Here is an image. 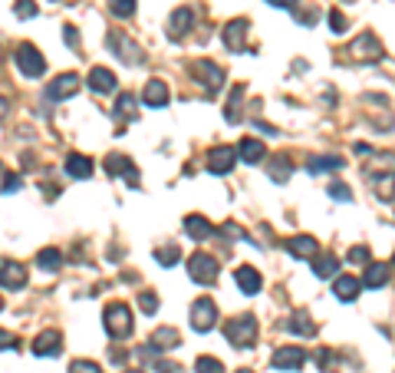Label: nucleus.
<instances>
[{
	"label": "nucleus",
	"instance_id": "f257e3e1",
	"mask_svg": "<svg viewBox=\"0 0 395 373\" xmlns=\"http://www.w3.org/2000/svg\"><path fill=\"white\" fill-rule=\"evenodd\" d=\"M363 176L373 185L375 195L392 202L395 198V152H382V155H375L373 162H366Z\"/></svg>",
	"mask_w": 395,
	"mask_h": 373
},
{
	"label": "nucleus",
	"instance_id": "f03ea898",
	"mask_svg": "<svg viewBox=\"0 0 395 373\" xmlns=\"http://www.w3.org/2000/svg\"><path fill=\"white\" fill-rule=\"evenodd\" d=\"M102 324H106V334L112 341H126L128 334H132V310L122 301H112L102 310Z\"/></svg>",
	"mask_w": 395,
	"mask_h": 373
},
{
	"label": "nucleus",
	"instance_id": "7ed1b4c3",
	"mask_svg": "<svg viewBox=\"0 0 395 373\" xmlns=\"http://www.w3.org/2000/svg\"><path fill=\"white\" fill-rule=\"evenodd\" d=\"M225 337L231 341V347L247 351V347L257 341V320L250 318V314H241V318L227 320V324H225Z\"/></svg>",
	"mask_w": 395,
	"mask_h": 373
},
{
	"label": "nucleus",
	"instance_id": "20e7f679",
	"mask_svg": "<svg viewBox=\"0 0 395 373\" xmlns=\"http://www.w3.org/2000/svg\"><path fill=\"white\" fill-rule=\"evenodd\" d=\"M349 56H353V60H359V63H379V60L385 56V50H382V44H379V37H375L373 30H366V33H359V37L353 40Z\"/></svg>",
	"mask_w": 395,
	"mask_h": 373
},
{
	"label": "nucleus",
	"instance_id": "39448f33",
	"mask_svg": "<svg viewBox=\"0 0 395 373\" xmlns=\"http://www.w3.org/2000/svg\"><path fill=\"white\" fill-rule=\"evenodd\" d=\"M13 60H17V66H20L23 77L40 79L43 73H46V60H43V53H40V50H36L33 44H20V46H17Z\"/></svg>",
	"mask_w": 395,
	"mask_h": 373
},
{
	"label": "nucleus",
	"instance_id": "423d86ee",
	"mask_svg": "<svg viewBox=\"0 0 395 373\" xmlns=\"http://www.w3.org/2000/svg\"><path fill=\"white\" fill-rule=\"evenodd\" d=\"M188 275H192V281H198V284H214V281H217V261H214L211 254L194 251L192 258H188Z\"/></svg>",
	"mask_w": 395,
	"mask_h": 373
},
{
	"label": "nucleus",
	"instance_id": "0eeeda50",
	"mask_svg": "<svg viewBox=\"0 0 395 373\" xmlns=\"http://www.w3.org/2000/svg\"><path fill=\"white\" fill-rule=\"evenodd\" d=\"M192 77L198 79V83H204V89H208L211 96L225 86V70L217 63H211V60H198V63L192 66Z\"/></svg>",
	"mask_w": 395,
	"mask_h": 373
},
{
	"label": "nucleus",
	"instance_id": "6e6552de",
	"mask_svg": "<svg viewBox=\"0 0 395 373\" xmlns=\"http://www.w3.org/2000/svg\"><path fill=\"white\" fill-rule=\"evenodd\" d=\"M247 33H250V20L237 17V20L225 23V30H221V40H225V46L231 50V53H241V50L247 46Z\"/></svg>",
	"mask_w": 395,
	"mask_h": 373
},
{
	"label": "nucleus",
	"instance_id": "1a4fd4ad",
	"mask_svg": "<svg viewBox=\"0 0 395 373\" xmlns=\"http://www.w3.org/2000/svg\"><path fill=\"white\" fill-rule=\"evenodd\" d=\"M214 320H217V308H214L211 297H198L192 304V327L198 334H208L214 327Z\"/></svg>",
	"mask_w": 395,
	"mask_h": 373
},
{
	"label": "nucleus",
	"instance_id": "9d476101",
	"mask_svg": "<svg viewBox=\"0 0 395 373\" xmlns=\"http://www.w3.org/2000/svg\"><path fill=\"white\" fill-rule=\"evenodd\" d=\"M234 162H237V149H231V145H214L208 152V172H214V176H227L234 169Z\"/></svg>",
	"mask_w": 395,
	"mask_h": 373
},
{
	"label": "nucleus",
	"instance_id": "9b49d317",
	"mask_svg": "<svg viewBox=\"0 0 395 373\" xmlns=\"http://www.w3.org/2000/svg\"><path fill=\"white\" fill-rule=\"evenodd\" d=\"M0 284L11 287V291H20V287H27V268H23L20 261L0 258Z\"/></svg>",
	"mask_w": 395,
	"mask_h": 373
},
{
	"label": "nucleus",
	"instance_id": "f8f14e48",
	"mask_svg": "<svg viewBox=\"0 0 395 373\" xmlns=\"http://www.w3.org/2000/svg\"><path fill=\"white\" fill-rule=\"evenodd\" d=\"M270 363L277 367V370H300L303 363H307V351L303 347H277Z\"/></svg>",
	"mask_w": 395,
	"mask_h": 373
},
{
	"label": "nucleus",
	"instance_id": "ddd939ff",
	"mask_svg": "<svg viewBox=\"0 0 395 373\" xmlns=\"http://www.w3.org/2000/svg\"><path fill=\"white\" fill-rule=\"evenodd\" d=\"M178 341H182V337H178V330L175 327H159L155 330V334H152V341H149V347H142V357H145V353H165V351H171V347H178Z\"/></svg>",
	"mask_w": 395,
	"mask_h": 373
},
{
	"label": "nucleus",
	"instance_id": "4468645a",
	"mask_svg": "<svg viewBox=\"0 0 395 373\" xmlns=\"http://www.w3.org/2000/svg\"><path fill=\"white\" fill-rule=\"evenodd\" d=\"M109 46H112L116 53H122V60H126L128 66H139L142 60H145L142 46H135L128 37H122V33H109Z\"/></svg>",
	"mask_w": 395,
	"mask_h": 373
},
{
	"label": "nucleus",
	"instance_id": "2eb2a0df",
	"mask_svg": "<svg viewBox=\"0 0 395 373\" xmlns=\"http://www.w3.org/2000/svg\"><path fill=\"white\" fill-rule=\"evenodd\" d=\"M192 27H194V11L192 7H178L168 20V37L171 40H185L192 33Z\"/></svg>",
	"mask_w": 395,
	"mask_h": 373
},
{
	"label": "nucleus",
	"instance_id": "dca6fc26",
	"mask_svg": "<svg viewBox=\"0 0 395 373\" xmlns=\"http://www.w3.org/2000/svg\"><path fill=\"white\" fill-rule=\"evenodd\" d=\"M60 347H63V334L60 330H43V334L33 337V353L36 357H56Z\"/></svg>",
	"mask_w": 395,
	"mask_h": 373
},
{
	"label": "nucleus",
	"instance_id": "f3484780",
	"mask_svg": "<svg viewBox=\"0 0 395 373\" xmlns=\"http://www.w3.org/2000/svg\"><path fill=\"white\" fill-rule=\"evenodd\" d=\"M106 172L109 176H122L128 182V185H135L139 182V172H135V165H132V159L128 155H106Z\"/></svg>",
	"mask_w": 395,
	"mask_h": 373
},
{
	"label": "nucleus",
	"instance_id": "a211bd4d",
	"mask_svg": "<svg viewBox=\"0 0 395 373\" xmlns=\"http://www.w3.org/2000/svg\"><path fill=\"white\" fill-rule=\"evenodd\" d=\"M86 86L93 89V93H112L116 89V73L106 70V66H93L89 77H86Z\"/></svg>",
	"mask_w": 395,
	"mask_h": 373
},
{
	"label": "nucleus",
	"instance_id": "6ab92c4d",
	"mask_svg": "<svg viewBox=\"0 0 395 373\" xmlns=\"http://www.w3.org/2000/svg\"><path fill=\"white\" fill-rule=\"evenodd\" d=\"M76 89H79V77H76V73H60V77L46 86V96L50 99H69Z\"/></svg>",
	"mask_w": 395,
	"mask_h": 373
},
{
	"label": "nucleus",
	"instance_id": "aec40b11",
	"mask_svg": "<svg viewBox=\"0 0 395 373\" xmlns=\"http://www.w3.org/2000/svg\"><path fill=\"white\" fill-rule=\"evenodd\" d=\"M142 99H145V106H152V110H161V106L168 103V86H165L161 79H149V83H145V93H142Z\"/></svg>",
	"mask_w": 395,
	"mask_h": 373
},
{
	"label": "nucleus",
	"instance_id": "412c9836",
	"mask_svg": "<svg viewBox=\"0 0 395 373\" xmlns=\"http://www.w3.org/2000/svg\"><path fill=\"white\" fill-rule=\"evenodd\" d=\"M264 155H267V149H264V143H260V139H250V136H247V139H241V145H237V159H241V162H247V165L260 162Z\"/></svg>",
	"mask_w": 395,
	"mask_h": 373
},
{
	"label": "nucleus",
	"instance_id": "4be33fe9",
	"mask_svg": "<svg viewBox=\"0 0 395 373\" xmlns=\"http://www.w3.org/2000/svg\"><path fill=\"white\" fill-rule=\"evenodd\" d=\"M66 176H73V178H89L93 176V159H86V155H79V152H69L66 155Z\"/></svg>",
	"mask_w": 395,
	"mask_h": 373
},
{
	"label": "nucleus",
	"instance_id": "5701e85b",
	"mask_svg": "<svg viewBox=\"0 0 395 373\" xmlns=\"http://www.w3.org/2000/svg\"><path fill=\"white\" fill-rule=\"evenodd\" d=\"M287 251L293 254V258H313V254H316V248H320V244H316V238H310V235H297V238H287Z\"/></svg>",
	"mask_w": 395,
	"mask_h": 373
},
{
	"label": "nucleus",
	"instance_id": "b1692460",
	"mask_svg": "<svg viewBox=\"0 0 395 373\" xmlns=\"http://www.w3.org/2000/svg\"><path fill=\"white\" fill-rule=\"evenodd\" d=\"M359 291H363V281H356L353 275H340L336 284H333V294L340 297V301H356Z\"/></svg>",
	"mask_w": 395,
	"mask_h": 373
},
{
	"label": "nucleus",
	"instance_id": "393cba45",
	"mask_svg": "<svg viewBox=\"0 0 395 373\" xmlns=\"http://www.w3.org/2000/svg\"><path fill=\"white\" fill-rule=\"evenodd\" d=\"M185 231L192 235L194 242H204V238L214 235V225L208 218H201V215H188V218H185Z\"/></svg>",
	"mask_w": 395,
	"mask_h": 373
},
{
	"label": "nucleus",
	"instance_id": "a878e982",
	"mask_svg": "<svg viewBox=\"0 0 395 373\" xmlns=\"http://www.w3.org/2000/svg\"><path fill=\"white\" fill-rule=\"evenodd\" d=\"M234 281H237V287L244 291V294H257L260 291V275H257V268H237L234 271Z\"/></svg>",
	"mask_w": 395,
	"mask_h": 373
},
{
	"label": "nucleus",
	"instance_id": "bb28decb",
	"mask_svg": "<svg viewBox=\"0 0 395 373\" xmlns=\"http://www.w3.org/2000/svg\"><path fill=\"white\" fill-rule=\"evenodd\" d=\"M342 159L340 155H313L310 162H307V169H310L313 176H323V172H340L342 169Z\"/></svg>",
	"mask_w": 395,
	"mask_h": 373
},
{
	"label": "nucleus",
	"instance_id": "cd10ccee",
	"mask_svg": "<svg viewBox=\"0 0 395 373\" xmlns=\"http://www.w3.org/2000/svg\"><path fill=\"white\" fill-rule=\"evenodd\" d=\"M287 330L290 334H300V337H313V334H316V324L310 320V314L297 310V314L287 320Z\"/></svg>",
	"mask_w": 395,
	"mask_h": 373
},
{
	"label": "nucleus",
	"instance_id": "c85d7f7f",
	"mask_svg": "<svg viewBox=\"0 0 395 373\" xmlns=\"http://www.w3.org/2000/svg\"><path fill=\"white\" fill-rule=\"evenodd\" d=\"M36 264L43 271H60L63 268V251L60 248H43V251H36Z\"/></svg>",
	"mask_w": 395,
	"mask_h": 373
},
{
	"label": "nucleus",
	"instance_id": "c756f323",
	"mask_svg": "<svg viewBox=\"0 0 395 373\" xmlns=\"http://www.w3.org/2000/svg\"><path fill=\"white\" fill-rule=\"evenodd\" d=\"M363 284L366 287H385L389 284V268H385V264H369V268H366Z\"/></svg>",
	"mask_w": 395,
	"mask_h": 373
},
{
	"label": "nucleus",
	"instance_id": "7c9ffc66",
	"mask_svg": "<svg viewBox=\"0 0 395 373\" xmlns=\"http://www.w3.org/2000/svg\"><path fill=\"white\" fill-rule=\"evenodd\" d=\"M241 96H244V86L237 83V86L231 89V103H227V110H225V119L231 122V126H234V122H241V110H237V106H241Z\"/></svg>",
	"mask_w": 395,
	"mask_h": 373
},
{
	"label": "nucleus",
	"instance_id": "2f4dec72",
	"mask_svg": "<svg viewBox=\"0 0 395 373\" xmlns=\"http://www.w3.org/2000/svg\"><path fill=\"white\" fill-rule=\"evenodd\" d=\"M112 112H116V116H122V119H135V96H132V93H122V96L116 99Z\"/></svg>",
	"mask_w": 395,
	"mask_h": 373
},
{
	"label": "nucleus",
	"instance_id": "473e14b6",
	"mask_svg": "<svg viewBox=\"0 0 395 373\" xmlns=\"http://www.w3.org/2000/svg\"><path fill=\"white\" fill-rule=\"evenodd\" d=\"M336 268H340V261H336L333 254H323V258H316V261H313V275H316V277H330V275H336Z\"/></svg>",
	"mask_w": 395,
	"mask_h": 373
},
{
	"label": "nucleus",
	"instance_id": "72a5a7b5",
	"mask_svg": "<svg viewBox=\"0 0 395 373\" xmlns=\"http://www.w3.org/2000/svg\"><path fill=\"white\" fill-rule=\"evenodd\" d=\"M290 172H293V165H290L283 155H280V159H274V165H270V178H274V182H287Z\"/></svg>",
	"mask_w": 395,
	"mask_h": 373
},
{
	"label": "nucleus",
	"instance_id": "f704fd0d",
	"mask_svg": "<svg viewBox=\"0 0 395 373\" xmlns=\"http://www.w3.org/2000/svg\"><path fill=\"white\" fill-rule=\"evenodd\" d=\"M194 373H225V363L214 357H198L194 360Z\"/></svg>",
	"mask_w": 395,
	"mask_h": 373
},
{
	"label": "nucleus",
	"instance_id": "c9c22d12",
	"mask_svg": "<svg viewBox=\"0 0 395 373\" xmlns=\"http://www.w3.org/2000/svg\"><path fill=\"white\" fill-rule=\"evenodd\" d=\"M109 11L126 20V17H132V13H135V0H109Z\"/></svg>",
	"mask_w": 395,
	"mask_h": 373
},
{
	"label": "nucleus",
	"instance_id": "e433bc0d",
	"mask_svg": "<svg viewBox=\"0 0 395 373\" xmlns=\"http://www.w3.org/2000/svg\"><path fill=\"white\" fill-rule=\"evenodd\" d=\"M178 258H182V251H178L175 244H171V248H155V261L165 264V268H171V264L178 261Z\"/></svg>",
	"mask_w": 395,
	"mask_h": 373
},
{
	"label": "nucleus",
	"instance_id": "4c0bfd02",
	"mask_svg": "<svg viewBox=\"0 0 395 373\" xmlns=\"http://www.w3.org/2000/svg\"><path fill=\"white\" fill-rule=\"evenodd\" d=\"M13 13H17L20 20H30V17H36V4H33V0H17V4H13Z\"/></svg>",
	"mask_w": 395,
	"mask_h": 373
},
{
	"label": "nucleus",
	"instance_id": "58836bf2",
	"mask_svg": "<svg viewBox=\"0 0 395 373\" xmlns=\"http://www.w3.org/2000/svg\"><path fill=\"white\" fill-rule=\"evenodd\" d=\"M326 192H330V198H336V202H353V192H349V185H342V182H333Z\"/></svg>",
	"mask_w": 395,
	"mask_h": 373
},
{
	"label": "nucleus",
	"instance_id": "ea45409f",
	"mask_svg": "<svg viewBox=\"0 0 395 373\" xmlns=\"http://www.w3.org/2000/svg\"><path fill=\"white\" fill-rule=\"evenodd\" d=\"M139 308L145 310V314H155V310H159V297L152 294V291H142V294H139Z\"/></svg>",
	"mask_w": 395,
	"mask_h": 373
},
{
	"label": "nucleus",
	"instance_id": "a19ab883",
	"mask_svg": "<svg viewBox=\"0 0 395 373\" xmlns=\"http://www.w3.org/2000/svg\"><path fill=\"white\" fill-rule=\"evenodd\" d=\"M349 264H369V248L366 244H356V248H349Z\"/></svg>",
	"mask_w": 395,
	"mask_h": 373
},
{
	"label": "nucleus",
	"instance_id": "79ce46f5",
	"mask_svg": "<svg viewBox=\"0 0 395 373\" xmlns=\"http://www.w3.org/2000/svg\"><path fill=\"white\" fill-rule=\"evenodd\" d=\"M69 373H102L93 360H73V367H69Z\"/></svg>",
	"mask_w": 395,
	"mask_h": 373
},
{
	"label": "nucleus",
	"instance_id": "37998d69",
	"mask_svg": "<svg viewBox=\"0 0 395 373\" xmlns=\"http://www.w3.org/2000/svg\"><path fill=\"white\" fill-rule=\"evenodd\" d=\"M330 27H333V33H346V17L340 11H330Z\"/></svg>",
	"mask_w": 395,
	"mask_h": 373
},
{
	"label": "nucleus",
	"instance_id": "c03bdc74",
	"mask_svg": "<svg viewBox=\"0 0 395 373\" xmlns=\"http://www.w3.org/2000/svg\"><path fill=\"white\" fill-rule=\"evenodd\" d=\"M20 176H4V188H0V192H20Z\"/></svg>",
	"mask_w": 395,
	"mask_h": 373
},
{
	"label": "nucleus",
	"instance_id": "a18cd8bd",
	"mask_svg": "<svg viewBox=\"0 0 395 373\" xmlns=\"http://www.w3.org/2000/svg\"><path fill=\"white\" fill-rule=\"evenodd\" d=\"M63 44H66V46H73V50H76V46H79V37H76V27H63Z\"/></svg>",
	"mask_w": 395,
	"mask_h": 373
},
{
	"label": "nucleus",
	"instance_id": "49530a36",
	"mask_svg": "<svg viewBox=\"0 0 395 373\" xmlns=\"http://www.w3.org/2000/svg\"><path fill=\"white\" fill-rule=\"evenodd\" d=\"M13 343H17V337H13L11 330H0V351H11Z\"/></svg>",
	"mask_w": 395,
	"mask_h": 373
},
{
	"label": "nucleus",
	"instance_id": "de8ad7c7",
	"mask_svg": "<svg viewBox=\"0 0 395 373\" xmlns=\"http://www.w3.org/2000/svg\"><path fill=\"white\" fill-rule=\"evenodd\" d=\"M267 4H270V7H280V11H293L300 0H267Z\"/></svg>",
	"mask_w": 395,
	"mask_h": 373
},
{
	"label": "nucleus",
	"instance_id": "09e8293b",
	"mask_svg": "<svg viewBox=\"0 0 395 373\" xmlns=\"http://www.w3.org/2000/svg\"><path fill=\"white\" fill-rule=\"evenodd\" d=\"M159 373H182L178 363H168V360H159Z\"/></svg>",
	"mask_w": 395,
	"mask_h": 373
},
{
	"label": "nucleus",
	"instance_id": "8fccbe9b",
	"mask_svg": "<svg viewBox=\"0 0 395 373\" xmlns=\"http://www.w3.org/2000/svg\"><path fill=\"white\" fill-rule=\"evenodd\" d=\"M7 110H11V103H7V99L0 96V119H4V116H7Z\"/></svg>",
	"mask_w": 395,
	"mask_h": 373
},
{
	"label": "nucleus",
	"instance_id": "3c124183",
	"mask_svg": "<svg viewBox=\"0 0 395 373\" xmlns=\"http://www.w3.org/2000/svg\"><path fill=\"white\" fill-rule=\"evenodd\" d=\"M234 373H254V370H247V367H241V370H234Z\"/></svg>",
	"mask_w": 395,
	"mask_h": 373
},
{
	"label": "nucleus",
	"instance_id": "603ef678",
	"mask_svg": "<svg viewBox=\"0 0 395 373\" xmlns=\"http://www.w3.org/2000/svg\"><path fill=\"white\" fill-rule=\"evenodd\" d=\"M126 373H145V370H126Z\"/></svg>",
	"mask_w": 395,
	"mask_h": 373
},
{
	"label": "nucleus",
	"instance_id": "864d4df0",
	"mask_svg": "<svg viewBox=\"0 0 395 373\" xmlns=\"http://www.w3.org/2000/svg\"><path fill=\"white\" fill-rule=\"evenodd\" d=\"M0 308H4V301H0Z\"/></svg>",
	"mask_w": 395,
	"mask_h": 373
},
{
	"label": "nucleus",
	"instance_id": "5fc2aeb1",
	"mask_svg": "<svg viewBox=\"0 0 395 373\" xmlns=\"http://www.w3.org/2000/svg\"><path fill=\"white\" fill-rule=\"evenodd\" d=\"M392 261H395V258H392Z\"/></svg>",
	"mask_w": 395,
	"mask_h": 373
}]
</instances>
